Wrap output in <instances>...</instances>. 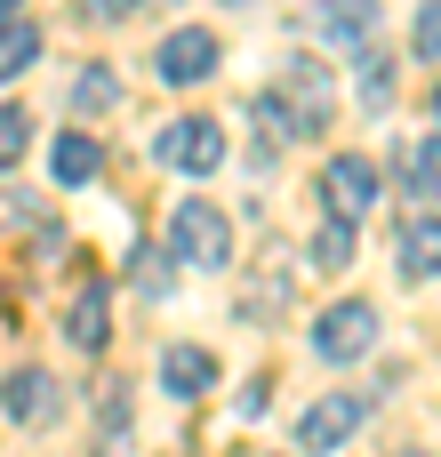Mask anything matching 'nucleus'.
Wrapping results in <instances>:
<instances>
[{
  "mask_svg": "<svg viewBox=\"0 0 441 457\" xmlns=\"http://www.w3.org/2000/svg\"><path fill=\"white\" fill-rule=\"evenodd\" d=\"M410 40H418V56H426V64L441 56V0H426V8H418V32H410Z\"/></svg>",
  "mask_w": 441,
  "mask_h": 457,
  "instance_id": "412c9836",
  "label": "nucleus"
},
{
  "mask_svg": "<svg viewBox=\"0 0 441 457\" xmlns=\"http://www.w3.org/2000/svg\"><path fill=\"white\" fill-rule=\"evenodd\" d=\"M273 104L289 112L297 145H305V137H321V129H329V112H337V104H329V64H313V56H289V64H281V88H273Z\"/></svg>",
  "mask_w": 441,
  "mask_h": 457,
  "instance_id": "f03ea898",
  "label": "nucleus"
},
{
  "mask_svg": "<svg viewBox=\"0 0 441 457\" xmlns=\"http://www.w3.org/2000/svg\"><path fill=\"white\" fill-rule=\"evenodd\" d=\"M64 337H72L80 353H96V345L112 337V289H104V273H80V281H72V297H64Z\"/></svg>",
  "mask_w": 441,
  "mask_h": 457,
  "instance_id": "6e6552de",
  "label": "nucleus"
},
{
  "mask_svg": "<svg viewBox=\"0 0 441 457\" xmlns=\"http://www.w3.org/2000/svg\"><path fill=\"white\" fill-rule=\"evenodd\" d=\"M362 418H370V394H321V402L297 418V450H305V457H329L345 434H362Z\"/></svg>",
  "mask_w": 441,
  "mask_h": 457,
  "instance_id": "0eeeda50",
  "label": "nucleus"
},
{
  "mask_svg": "<svg viewBox=\"0 0 441 457\" xmlns=\"http://www.w3.org/2000/svg\"><path fill=\"white\" fill-rule=\"evenodd\" d=\"M386 72H394L386 56H362V104H370V112H386V104H394V80H386Z\"/></svg>",
  "mask_w": 441,
  "mask_h": 457,
  "instance_id": "aec40b11",
  "label": "nucleus"
},
{
  "mask_svg": "<svg viewBox=\"0 0 441 457\" xmlns=\"http://www.w3.org/2000/svg\"><path fill=\"white\" fill-rule=\"evenodd\" d=\"M402 273H410V281H434L441 273V217H418V225L402 233Z\"/></svg>",
  "mask_w": 441,
  "mask_h": 457,
  "instance_id": "ddd939ff",
  "label": "nucleus"
},
{
  "mask_svg": "<svg viewBox=\"0 0 441 457\" xmlns=\"http://www.w3.org/2000/svg\"><path fill=\"white\" fill-rule=\"evenodd\" d=\"M153 161L161 169H185V177H209V169H225V129L201 120V112H185V120H169L153 137Z\"/></svg>",
  "mask_w": 441,
  "mask_h": 457,
  "instance_id": "7ed1b4c3",
  "label": "nucleus"
},
{
  "mask_svg": "<svg viewBox=\"0 0 441 457\" xmlns=\"http://www.w3.org/2000/svg\"><path fill=\"white\" fill-rule=\"evenodd\" d=\"M305 265H313V273H345V265H354V225H329V217H321L313 241H305Z\"/></svg>",
  "mask_w": 441,
  "mask_h": 457,
  "instance_id": "dca6fc26",
  "label": "nucleus"
},
{
  "mask_svg": "<svg viewBox=\"0 0 441 457\" xmlns=\"http://www.w3.org/2000/svg\"><path fill=\"white\" fill-rule=\"evenodd\" d=\"M32 217V193H0V225H24Z\"/></svg>",
  "mask_w": 441,
  "mask_h": 457,
  "instance_id": "5701e85b",
  "label": "nucleus"
},
{
  "mask_svg": "<svg viewBox=\"0 0 441 457\" xmlns=\"http://www.w3.org/2000/svg\"><path fill=\"white\" fill-rule=\"evenodd\" d=\"M281 297H289V265H265V273L241 289V313H249V321H273V313H281Z\"/></svg>",
  "mask_w": 441,
  "mask_h": 457,
  "instance_id": "f3484780",
  "label": "nucleus"
},
{
  "mask_svg": "<svg viewBox=\"0 0 441 457\" xmlns=\"http://www.w3.org/2000/svg\"><path fill=\"white\" fill-rule=\"evenodd\" d=\"M137 289H145V297H161V289H169V273H161V257H153V249L137 257Z\"/></svg>",
  "mask_w": 441,
  "mask_h": 457,
  "instance_id": "4be33fe9",
  "label": "nucleus"
},
{
  "mask_svg": "<svg viewBox=\"0 0 441 457\" xmlns=\"http://www.w3.org/2000/svg\"><path fill=\"white\" fill-rule=\"evenodd\" d=\"M72 104H80V112H112V104H121V80H112L104 64H88V72L72 80Z\"/></svg>",
  "mask_w": 441,
  "mask_h": 457,
  "instance_id": "a211bd4d",
  "label": "nucleus"
},
{
  "mask_svg": "<svg viewBox=\"0 0 441 457\" xmlns=\"http://www.w3.org/2000/svg\"><path fill=\"white\" fill-rule=\"evenodd\" d=\"M16 8H24V0H0V24H8V16H16Z\"/></svg>",
  "mask_w": 441,
  "mask_h": 457,
  "instance_id": "393cba45",
  "label": "nucleus"
},
{
  "mask_svg": "<svg viewBox=\"0 0 441 457\" xmlns=\"http://www.w3.org/2000/svg\"><path fill=\"white\" fill-rule=\"evenodd\" d=\"M161 386H169L177 402H201V394L217 386V353H201V345H161Z\"/></svg>",
  "mask_w": 441,
  "mask_h": 457,
  "instance_id": "9d476101",
  "label": "nucleus"
},
{
  "mask_svg": "<svg viewBox=\"0 0 441 457\" xmlns=\"http://www.w3.org/2000/svg\"><path fill=\"white\" fill-rule=\"evenodd\" d=\"M313 24L337 32V40H370V32H378V0H321Z\"/></svg>",
  "mask_w": 441,
  "mask_h": 457,
  "instance_id": "4468645a",
  "label": "nucleus"
},
{
  "mask_svg": "<svg viewBox=\"0 0 441 457\" xmlns=\"http://www.w3.org/2000/svg\"><path fill=\"white\" fill-rule=\"evenodd\" d=\"M402 457H418V450H402Z\"/></svg>",
  "mask_w": 441,
  "mask_h": 457,
  "instance_id": "bb28decb",
  "label": "nucleus"
},
{
  "mask_svg": "<svg viewBox=\"0 0 441 457\" xmlns=\"http://www.w3.org/2000/svg\"><path fill=\"white\" fill-rule=\"evenodd\" d=\"M169 257L201 265V273H225L233 265V217L217 201H177L169 209Z\"/></svg>",
  "mask_w": 441,
  "mask_h": 457,
  "instance_id": "f257e3e1",
  "label": "nucleus"
},
{
  "mask_svg": "<svg viewBox=\"0 0 441 457\" xmlns=\"http://www.w3.org/2000/svg\"><path fill=\"white\" fill-rule=\"evenodd\" d=\"M96 169H104V137H56L48 145V177L56 185H88Z\"/></svg>",
  "mask_w": 441,
  "mask_h": 457,
  "instance_id": "9b49d317",
  "label": "nucleus"
},
{
  "mask_svg": "<svg viewBox=\"0 0 441 457\" xmlns=\"http://www.w3.org/2000/svg\"><path fill=\"white\" fill-rule=\"evenodd\" d=\"M321 209H329V225H362L378 209V169L362 153H329L321 161Z\"/></svg>",
  "mask_w": 441,
  "mask_h": 457,
  "instance_id": "20e7f679",
  "label": "nucleus"
},
{
  "mask_svg": "<svg viewBox=\"0 0 441 457\" xmlns=\"http://www.w3.org/2000/svg\"><path fill=\"white\" fill-rule=\"evenodd\" d=\"M40 64V24L32 16H8L0 24V80H16V72H32Z\"/></svg>",
  "mask_w": 441,
  "mask_h": 457,
  "instance_id": "2eb2a0df",
  "label": "nucleus"
},
{
  "mask_svg": "<svg viewBox=\"0 0 441 457\" xmlns=\"http://www.w3.org/2000/svg\"><path fill=\"white\" fill-rule=\"evenodd\" d=\"M153 72H161V88H201V80L217 72V32H201V24H177V32H161V48H153Z\"/></svg>",
  "mask_w": 441,
  "mask_h": 457,
  "instance_id": "39448f33",
  "label": "nucleus"
},
{
  "mask_svg": "<svg viewBox=\"0 0 441 457\" xmlns=\"http://www.w3.org/2000/svg\"><path fill=\"white\" fill-rule=\"evenodd\" d=\"M370 345H378V305H362V297H345V305H329L313 321V353L321 361H362Z\"/></svg>",
  "mask_w": 441,
  "mask_h": 457,
  "instance_id": "423d86ee",
  "label": "nucleus"
},
{
  "mask_svg": "<svg viewBox=\"0 0 441 457\" xmlns=\"http://www.w3.org/2000/svg\"><path fill=\"white\" fill-rule=\"evenodd\" d=\"M88 16H137V0H88Z\"/></svg>",
  "mask_w": 441,
  "mask_h": 457,
  "instance_id": "b1692460",
  "label": "nucleus"
},
{
  "mask_svg": "<svg viewBox=\"0 0 441 457\" xmlns=\"http://www.w3.org/2000/svg\"><path fill=\"white\" fill-rule=\"evenodd\" d=\"M0 410L16 418V426H56V410H64V394H56V378L48 370H8V386H0Z\"/></svg>",
  "mask_w": 441,
  "mask_h": 457,
  "instance_id": "1a4fd4ad",
  "label": "nucleus"
},
{
  "mask_svg": "<svg viewBox=\"0 0 441 457\" xmlns=\"http://www.w3.org/2000/svg\"><path fill=\"white\" fill-rule=\"evenodd\" d=\"M24 145H32V120H24L16 104H0V169H16V161H24Z\"/></svg>",
  "mask_w": 441,
  "mask_h": 457,
  "instance_id": "6ab92c4d",
  "label": "nucleus"
},
{
  "mask_svg": "<svg viewBox=\"0 0 441 457\" xmlns=\"http://www.w3.org/2000/svg\"><path fill=\"white\" fill-rule=\"evenodd\" d=\"M434 120H441V88H434Z\"/></svg>",
  "mask_w": 441,
  "mask_h": 457,
  "instance_id": "a878e982",
  "label": "nucleus"
},
{
  "mask_svg": "<svg viewBox=\"0 0 441 457\" xmlns=\"http://www.w3.org/2000/svg\"><path fill=\"white\" fill-rule=\"evenodd\" d=\"M402 177H410V193L441 217V137H418V145L402 153Z\"/></svg>",
  "mask_w": 441,
  "mask_h": 457,
  "instance_id": "f8f14e48",
  "label": "nucleus"
}]
</instances>
